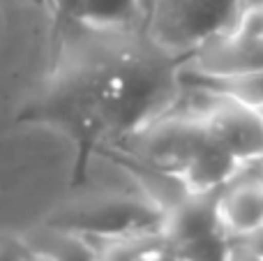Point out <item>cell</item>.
<instances>
[{"label": "cell", "instance_id": "30bf717a", "mask_svg": "<svg viewBox=\"0 0 263 261\" xmlns=\"http://www.w3.org/2000/svg\"><path fill=\"white\" fill-rule=\"evenodd\" d=\"M145 9L148 0H83L72 18L106 30H145Z\"/></svg>", "mask_w": 263, "mask_h": 261}, {"label": "cell", "instance_id": "9c48e42d", "mask_svg": "<svg viewBox=\"0 0 263 261\" xmlns=\"http://www.w3.org/2000/svg\"><path fill=\"white\" fill-rule=\"evenodd\" d=\"M219 217L233 238L263 225V185L231 180L219 194Z\"/></svg>", "mask_w": 263, "mask_h": 261}, {"label": "cell", "instance_id": "8fae6325", "mask_svg": "<svg viewBox=\"0 0 263 261\" xmlns=\"http://www.w3.org/2000/svg\"><path fill=\"white\" fill-rule=\"evenodd\" d=\"M26 245L37 252L51 254L55 261H100V252L88 238L72 231L53 229L49 225H44L32 238H28Z\"/></svg>", "mask_w": 263, "mask_h": 261}, {"label": "cell", "instance_id": "e0dca14e", "mask_svg": "<svg viewBox=\"0 0 263 261\" xmlns=\"http://www.w3.org/2000/svg\"><path fill=\"white\" fill-rule=\"evenodd\" d=\"M229 261H263L259 257H254L252 252H247L245 248H242L240 243H236V238H233V248H231V257Z\"/></svg>", "mask_w": 263, "mask_h": 261}, {"label": "cell", "instance_id": "ac0fdd59", "mask_svg": "<svg viewBox=\"0 0 263 261\" xmlns=\"http://www.w3.org/2000/svg\"><path fill=\"white\" fill-rule=\"evenodd\" d=\"M26 261H55V259L51 257V254H46V252H37V250H30Z\"/></svg>", "mask_w": 263, "mask_h": 261}, {"label": "cell", "instance_id": "7c38bea8", "mask_svg": "<svg viewBox=\"0 0 263 261\" xmlns=\"http://www.w3.org/2000/svg\"><path fill=\"white\" fill-rule=\"evenodd\" d=\"M233 248V236L224 229L208 234L199 240H192L187 245L176 248L178 261H229Z\"/></svg>", "mask_w": 263, "mask_h": 261}, {"label": "cell", "instance_id": "ffe728a7", "mask_svg": "<svg viewBox=\"0 0 263 261\" xmlns=\"http://www.w3.org/2000/svg\"><path fill=\"white\" fill-rule=\"evenodd\" d=\"M259 111H261V116H263V106H261V109H259Z\"/></svg>", "mask_w": 263, "mask_h": 261}, {"label": "cell", "instance_id": "6da1fadb", "mask_svg": "<svg viewBox=\"0 0 263 261\" xmlns=\"http://www.w3.org/2000/svg\"><path fill=\"white\" fill-rule=\"evenodd\" d=\"M63 23L51 100L58 116L102 146L120 141L157 120L180 95L185 58L155 44L148 32Z\"/></svg>", "mask_w": 263, "mask_h": 261}, {"label": "cell", "instance_id": "5b68a950", "mask_svg": "<svg viewBox=\"0 0 263 261\" xmlns=\"http://www.w3.org/2000/svg\"><path fill=\"white\" fill-rule=\"evenodd\" d=\"M205 125L208 132L240 162L263 157V116L259 109L227 97Z\"/></svg>", "mask_w": 263, "mask_h": 261}, {"label": "cell", "instance_id": "ba28073f", "mask_svg": "<svg viewBox=\"0 0 263 261\" xmlns=\"http://www.w3.org/2000/svg\"><path fill=\"white\" fill-rule=\"evenodd\" d=\"M240 164L242 162L208 132V139L201 143L187 169L182 171V180L190 192H215L231 183Z\"/></svg>", "mask_w": 263, "mask_h": 261}, {"label": "cell", "instance_id": "277c9868", "mask_svg": "<svg viewBox=\"0 0 263 261\" xmlns=\"http://www.w3.org/2000/svg\"><path fill=\"white\" fill-rule=\"evenodd\" d=\"M205 139H208L205 123L185 118V116L164 114L157 120L132 132L129 137L104 148L118 151L123 157L150 169L182 176V171L187 169L190 160Z\"/></svg>", "mask_w": 263, "mask_h": 261}, {"label": "cell", "instance_id": "2e32d148", "mask_svg": "<svg viewBox=\"0 0 263 261\" xmlns=\"http://www.w3.org/2000/svg\"><path fill=\"white\" fill-rule=\"evenodd\" d=\"M49 3H51V7L55 9L58 18H72V16H77L83 0H49Z\"/></svg>", "mask_w": 263, "mask_h": 261}, {"label": "cell", "instance_id": "5bb4252c", "mask_svg": "<svg viewBox=\"0 0 263 261\" xmlns=\"http://www.w3.org/2000/svg\"><path fill=\"white\" fill-rule=\"evenodd\" d=\"M30 248L26 240L12 238V236H0V261H26Z\"/></svg>", "mask_w": 263, "mask_h": 261}, {"label": "cell", "instance_id": "52a82bcc", "mask_svg": "<svg viewBox=\"0 0 263 261\" xmlns=\"http://www.w3.org/2000/svg\"><path fill=\"white\" fill-rule=\"evenodd\" d=\"M222 190L190 192L171 211H166L164 238L168 240L173 250L222 229V217H219V194H222Z\"/></svg>", "mask_w": 263, "mask_h": 261}, {"label": "cell", "instance_id": "9a60e30c", "mask_svg": "<svg viewBox=\"0 0 263 261\" xmlns=\"http://www.w3.org/2000/svg\"><path fill=\"white\" fill-rule=\"evenodd\" d=\"M236 243H240L242 248H245L247 252H252L254 257L263 259V225L254 227V229H250L242 236H236Z\"/></svg>", "mask_w": 263, "mask_h": 261}, {"label": "cell", "instance_id": "3957f363", "mask_svg": "<svg viewBox=\"0 0 263 261\" xmlns=\"http://www.w3.org/2000/svg\"><path fill=\"white\" fill-rule=\"evenodd\" d=\"M238 18V0H148L145 32L178 58L192 55L205 40L227 32Z\"/></svg>", "mask_w": 263, "mask_h": 261}, {"label": "cell", "instance_id": "4fadbf2b", "mask_svg": "<svg viewBox=\"0 0 263 261\" xmlns=\"http://www.w3.org/2000/svg\"><path fill=\"white\" fill-rule=\"evenodd\" d=\"M229 32L238 37H247V40H263V7L242 9Z\"/></svg>", "mask_w": 263, "mask_h": 261}, {"label": "cell", "instance_id": "7a4b0ae2", "mask_svg": "<svg viewBox=\"0 0 263 261\" xmlns=\"http://www.w3.org/2000/svg\"><path fill=\"white\" fill-rule=\"evenodd\" d=\"M166 211L136 194H92L53 213L46 225L97 240L164 234Z\"/></svg>", "mask_w": 263, "mask_h": 261}, {"label": "cell", "instance_id": "d6986e66", "mask_svg": "<svg viewBox=\"0 0 263 261\" xmlns=\"http://www.w3.org/2000/svg\"><path fill=\"white\" fill-rule=\"evenodd\" d=\"M250 7H263V0H238V14Z\"/></svg>", "mask_w": 263, "mask_h": 261}, {"label": "cell", "instance_id": "8992f818", "mask_svg": "<svg viewBox=\"0 0 263 261\" xmlns=\"http://www.w3.org/2000/svg\"><path fill=\"white\" fill-rule=\"evenodd\" d=\"M187 65L213 77H240L263 69V40H247L233 32L205 40L187 58Z\"/></svg>", "mask_w": 263, "mask_h": 261}]
</instances>
